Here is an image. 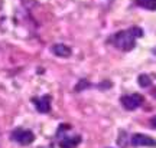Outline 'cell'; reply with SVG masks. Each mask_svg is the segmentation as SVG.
<instances>
[{
    "label": "cell",
    "instance_id": "6da1fadb",
    "mask_svg": "<svg viewBox=\"0 0 156 148\" xmlns=\"http://www.w3.org/2000/svg\"><path fill=\"white\" fill-rule=\"evenodd\" d=\"M143 36V30L137 26H133L126 30H120V32L114 33L112 38L108 39V42L116 46L117 49L123 50V52H130L132 49H134L136 46V40Z\"/></svg>",
    "mask_w": 156,
    "mask_h": 148
},
{
    "label": "cell",
    "instance_id": "7a4b0ae2",
    "mask_svg": "<svg viewBox=\"0 0 156 148\" xmlns=\"http://www.w3.org/2000/svg\"><path fill=\"white\" fill-rule=\"evenodd\" d=\"M12 140L19 143L20 145H29L35 141V135L32 131L29 130H23V128H17L12 132Z\"/></svg>",
    "mask_w": 156,
    "mask_h": 148
},
{
    "label": "cell",
    "instance_id": "3957f363",
    "mask_svg": "<svg viewBox=\"0 0 156 148\" xmlns=\"http://www.w3.org/2000/svg\"><path fill=\"white\" fill-rule=\"evenodd\" d=\"M120 102L122 105L129 111L137 109L140 105L145 102V98L140 95V93H132V95H124L120 98Z\"/></svg>",
    "mask_w": 156,
    "mask_h": 148
},
{
    "label": "cell",
    "instance_id": "277c9868",
    "mask_svg": "<svg viewBox=\"0 0 156 148\" xmlns=\"http://www.w3.org/2000/svg\"><path fill=\"white\" fill-rule=\"evenodd\" d=\"M132 145L133 147H156V140L145 134H133Z\"/></svg>",
    "mask_w": 156,
    "mask_h": 148
},
{
    "label": "cell",
    "instance_id": "5b68a950",
    "mask_svg": "<svg viewBox=\"0 0 156 148\" xmlns=\"http://www.w3.org/2000/svg\"><path fill=\"white\" fill-rule=\"evenodd\" d=\"M34 105L36 106V109L41 112V114H46L51 111V96L49 95H44L41 98H34L32 99Z\"/></svg>",
    "mask_w": 156,
    "mask_h": 148
},
{
    "label": "cell",
    "instance_id": "8992f818",
    "mask_svg": "<svg viewBox=\"0 0 156 148\" xmlns=\"http://www.w3.org/2000/svg\"><path fill=\"white\" fill-rule=\"evenodd\" d=\"M81 143L80 135H64L59 137V147L61 148H75Z\"/></svg>",
    "mask_w": 156,
    "mask_h": 148
},
{
    "label": "cell",
    "instance_id": "52a82bcc",
    "mask_svg": "<svg viewBox=\"0 0 156 148\" xmlns=\"http://www.w3.org/2000/svg\"><path fill=\"white\" fill-rule=\"evenodd\" d=\"M52 52L56 56H59V58H68V56H71V49L68 48L67 45H62V43L54 45L52 46Z\"/></svg>",
    "mask_w": 156,
    "mask_h": 148
},
{
    "label": "cell",
    "instance_id": "ba28073f",
    "mask_svg": "<svg viewBox=\"0 0 156 148\" xmlns=\"http://www.w3.org/2000/svg\"><path fill=\"white\" fill-rule=\"evenodd\" d=\"M137 5L147 10H156V0H137Z\"/></svg>",
    "mask_w": 156,
    "mask_h": 148
},
{
    "label": "cell",
    "instance_id": "9c48e42d",
    "mask_svg": "<svg viewBox=\"0 0 156 148\" xmlns=\"http://www.w3.org/2000/svg\"><path fill=\"white\" fill-rule=\"evenodd\" d=\"M152 81L149 79V76L147 75H140L139 76V85L142 86V88H147V86H151Z\"/></svg>",
    "mask_w": 156,
    "mask_h": 148
},
{
    "label": "cell",
    "instance_id": "30bf717a",
    "mask_svg": "<svg viewBox=\"0 0 156 148\" xmlns=\"http://www.w3.org/2000/svg\"><path fill=\"white\" fill-rule=\"evenodd\" d=\"M151 124H152V126H153V128H156V116H153V118L151 119Z\"/></svg>",
    "mask_w": 156,
    "mask_h": 148
}]
</instances>
